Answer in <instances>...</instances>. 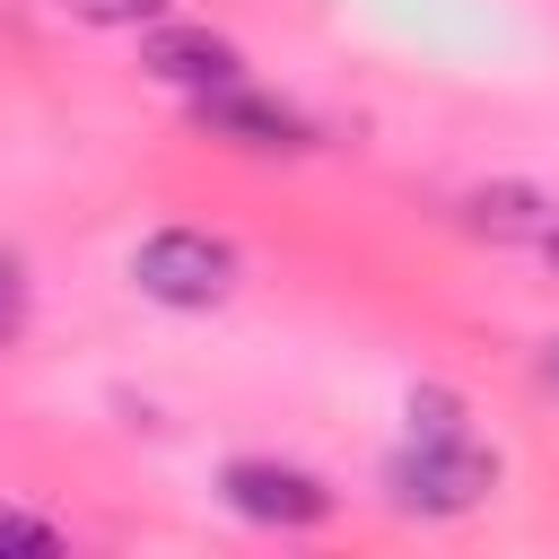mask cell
Returning a JSON list of instances; mask_svg holds the SVG:
<instances>
[{
    "label": "cell",
    "mask_w": 559,
    "mask_h": 559,
    "mask_svg": "<svg viewBox=\"0 0 559 559\" xmlns=\"http://www.w3.org/2000/svg\"><path fill=\"white\" fill-rule=\"evenodd\" d=\"M384 498L402 507V515H428V524H445V515H472V507H489L498 498V454L472 437V428H454V437H402L393 445V463H384Z\"/></svg>",
    "instance_id": "6da1fadb"
},
{
    "label": "cell",
    "mask_w": 559,
    "mask_h": 559,
    "mask_svg": "<svg viewBox=\"0 0 559 559\" xmlns=\"http://www.w3.org/2000/svg\"><path fill=\"white\" fill-rule=\"evenodd\" d=\"M236 280H245V253L210 227H157L131 245V288L166 314H210L236 297Z\"/></svg>",
    "instance_id": "7a4b0ae2"
},
{
    "label": "cell",
    "mask_w": 559,
    "mask_h": 559,
    "mask_svg": "<svg viewBox=\"0 0 559 559\" xmlns=\"http://www.w3.org/2000/svg\"><path fill=\"white\" fill-rule=\"evenodd\" d=\"M218 498H227L245 524H262V533H314V524H332V507H341L306 463H280V454H236V463L218 472Z\"/></svg>",
    "instance_id": "3957f363"
},
{
    "label": "cell",
    "mask_w": 559,
    "mask_h": 559,
    "mask_svg": "<svg viewBox=\"0 0 559 559\" xmlns=\"http://www.w3.org/2000/svg\"><path fill=\"white\" fill-rule=\"evenodd\" d=\"M192 122H201L210 140L245 148V157H306V148H314V122H306L297 105L262 96L253 79H236V87H210V96H192Z\"/></svg>",
    "instance_id": "277c9868"
},
{
    "label": "cell",
    "mask_w": 559,
    "mask_h": 559,
    "mask_svg": "<svg viewBox=\"0 0 559 559\" xmlns=\"http://www.w3.org/2000/svg\"><path fill=\"white\" fill-rule=\"evenodd\" d=\"M140 70L192 105V96H210V87H236V79H245V52H236L218 26L157 17V26H140Z\"/></svg>",
    "instance_id": "5b68a950"
},
{
    "label": "cell",
    "mask_w": 559,
    "mask_h": 559,
    "mask_svg": "<svg viewBox=\"0 0 559 559\" xmlns=\"http://www.w3.org/2000/svg\"><path fill=\"white\" fill-rule=\"evenodd\" d=\"M70 533L52 515H26V507H0V559H52Z\"/></svg>",
    "instance_id": "8992f818"
},
{
    "label": "cell",
    "mask_w": 559,
    "mask_h": 559,
    "mask_svg": "<svg viewBox=\"0 0 559 559\" xmlns=\"http://www.w3.org/2000/svg\"><path fill=\"white\" fill-rule=\"evenodd\" d=\"M79 26H105V35H140V26H157L175 0H61Z\"/></svg>",
    "instance_id": "52a82bcc"
},
{
    "label": "cell",
    "mask_w": 559,
    "mask_h": 559,
    "mask_svg": "<svg viewBox=\"0 0 559 559\" xmlns=\"http://www.w3.org/2000/svg\"><path fill=\"white\" fill-rule=\"evenodd\" d=\"M472 218H480V227H498V236H515V227L533 218V192H524V183H498V192H472Z\"/></svg>",
    "instance_id": "ba28073f"
},
{
    "label": "cell",
    "mask_w": 559,
    "mask_h": 559,
    "mask_svg": "<svg viewBox=\"0 0 559 559\" xmlns=\"http://www.w3.org/2000/svg\"><path fill=\"white\" fill-rule=\"evenodd\" d=\"M411 428H419V437H454V428H463V393L419 384V393H411Z\"/></svg>",
    "instance_id": "9c48e42d"
},
{
    "label": "cell",
    "mask_w": 559,
    "mask_h": 559,
    "mask_svg": "<svg viewBox=\"0 0 559 559\" xmlns=\"http://www.w3.org/2000/svg\"><path fill=\"white\" fill-rule=\"evenodd\" d=\"M26 332V271H17V253H0V341H17Z\"/></svg>",
    "instance_id": "30bf717a"
},
{
    "label": "cell",
    "mask_w": 559,
    "mask_h": 559,
    "mask_svg": "<svg viewBox=\"0 0 559 559\" xmlns=\"http://www.w3.org/2000/svg\"><path fill=\"white\" fill-rule=\"evenodd\" d=\"M542 262H550V271H559V227H550V236H542Z\"/></svg>",
    "instance_id": "8fae6325"
},
{
    "label": "cell",
    "mask_w": 559,
    "mask_h": 559,
    "mask_svg": "<svg viewBox=\"0 0 559 559\" xmlns=\"http://www.w3.org/2000/svg\"><path fill=\"white\" fill-rule=\"evenodd\" d=\"M542 376H550V384H559V341H550V349H542Z\"/></svg>",
    "instance_id": "7c38bea8"
}]
</instances>
